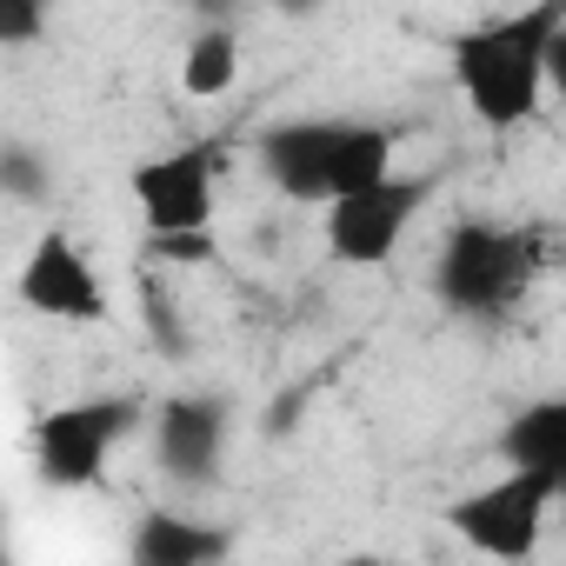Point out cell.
Returning <instances> with one entry per match:
<instances>
[{
	"mask_svg": "<svg viewBox=\"0 0 566 566\" xmlns=\"http://www.w3.org/2000/svg\"><path fill=\"white\" fill-rule=\"evenodd\" d=\"M493 447H500L506 467H539V473L553 480V493L566 500V394L520 407V413L500 427Z\"/></svg>",
	"mask_w": 566,
	"mask_h": 566,
	"instance_id": "cell-10",
	"label": "cell"
},
{
	"mask_svg": "<svg viewBox=\"0 0 566 566\" xmlns=\"http://www.w3.org/2000/svg\"><path fill=\"white\" fill-rule=\"evenodd\" d=\"M21 307L28 314H48V321H74V327H101L107 321V287H101V273L94 260L81 253L74 233H41L28 266H21Z\"/></svg>",
	"mask_w": 566,
	"mask_h": 566,
	"instance_id": "cell-8",
	"label": "cell"
},
{
	"mask_svg": "<svg viewBox=\"0 0 566 566\" xmlns=\"http://www.w3.org/2000/svg\"><path fill=\"white\" fill-rule=\"evenodd\" d=\"M147 253L167 260H213V233L207 227H180V233H147Z\"/></svg>",
	"mask_w": 566,
	"mask_h": 566,
	"instance_id": "cell-17",
	"label": "cell"
},
{
	"mask_svg": "<svg viewBox=\"0 0 566 566\" xmlns=\"http://www.w3.org/2000/svg\"><path fill=\"white\" fill-rule=\"evenodd\" d=\"M140 400L127 394H101V400H67L54 413L34 420V473L61 493H81L107 473V453L120 447V433L134 427Z\"/></svg>",
	"mask_w": 566,
	"mask_h": 566,
	"instance_id": "cell-3",
	"label": "cell"
},
{
	"mask_svg": "<svg viewBox=\"0 0 566 566\" xmlns=\"http://www.w3.org/2000/svg\"><path fill=\"white\" fill-rule=\"evenodd\" d=\"M140 327H147V340L160 347V360H187L193 354V334H187V321H180V301H174V287L147 266L140 273Z\"/></svg>",
	"mask_w": 566,
	"mask_h": 566,
	"instance_id": "cell-14",
	"label": "cell"
},
{
	"mask_svg": "<svg viewBox=\"0 0 566 566\" xmlns=\"http://www.w3.org/2000/svg\"><path fill=\"white\" fill-rule=\"evenodd\" d=\"M227 433H233V407L220 394H174L154 407V460L174 486H213L220 460H227Z\"/></svg>",
	"mask_w": 566,
	"mask_h": 566,
	"instance_id": "cell-7",
	"label": "cell"
},
{
	"mask_svg": "<svg viewBox=\"0 0 566 566\" xmlns=\"http://www.w3.org/2000/svg\"><path fill=\"white\" fill-rule=\"evenodd\" d=\"M220 140H180L127 174V193L147 220V233H180V227H213L220 200Z\"/></svg>",
	"mask_w": 566,
	"mask_h": 566,
	"instance_id": "cell-6",
	"label": "cell"
},
{
	"mask_svg": "<svg viewBox=\"0 0 566 566\" xmlns=\"http://www.w3.org/2000/svg\"><path fill=\"white\" fill-rule=\"evenodd\" d=\"M433 174H387L374 187H354L340 200H327V253L340 266H380L400 253L407 227L420 220V207L433 200Z\"/></svg>",
	"mask_w": 566,
	"mask_h": 566,
	"instance_id": "cell-4",
	"label": "cell"
},
{
	"mask_svg": "<svg viewBox=\"0 0 566 566\" xmlns=\"http://www.w3.org/2000/svg\"><path fill=\"white\" fill-rule=\"evenodd\" d=\"M546 94L566 107V28L553 34V54H546Z\"/></svg>",
	"mask_w": 566,
	"mask_h": 566,
	"instance_id": "cell-19",
	"label": "cell"
},
{
	"mask_svg": "<svg viewBox=\"0 0 566 566\" xmlns=\"http://www.w3.org/2000/svg\"><path fill=\"white\" fill-rule=\"evenodd\" d=\"M0 187H8L14 207H41L54 193V174H48V160L28 140H8V147H0Z\"/></svg>",
	"mask_w": 566,
	"mask_h": 566,
	"instance_id": "cell-15",
	"label": "cell"
},
{
	"mask_svg": "<svg viewBox=\"0 0 566 566\" xmlns=\"http://www.w3.org/2000/svg\"><path fill=\"white\" fill-rule=\"evenodd\" d=\"M340 134L347 120H321V114H301V120H273L253 154H260V174L273 180V193H287L294 207H327L334 200V160H340Z\"/></svg>",
	"mask_w": 566,
	"mask_h": 566,
	"instance_id": "cell-9",
	"label": "cell"
},
{
	"mask_svg": "<svg viewBox=\"0 0 566 566\" xmlns=\"http://www.w3.org/2000/svg\"><path fill=\"white\" fill-rule=\"evenodd\" d=\"M227 546H233V533L200 526V520H180V513H140L134 533H127V559L134 566H207Z\"/></svg>",
	"mask_w": 566,
	"mask_h": 566,
	"instance_id": "cell-11",
	"label": "cell"
},
{
	"mask_svg": "<svg viewBox=\"0 0 566 566\" xmlns=\"http://www.w3.org/2000/svg\"><path fill=\"white\" fill-rule=\"evenodd\" d=\"M394 174V127L380 120H347L340 134V160H334V200L354 193V187H374Z\"/></svg>",
	"mask_w": 566,
	"mask_h": 566,
	"instance_id": "cell-13",
	"label": "cell"
},
{
	"mask_svg": "<svg viewBox=\"0 0 566 566\" xmlns=\"http://www.w3.org/2000/svg\"><path fill=\"white\" fill-rule=\"evenodd\" d=\"M566 28V0H526V8L500 14V21H480V28H460L447 34V67H453V87L467 101V114L493 134H513L533 120L539 94H546V54H553V34Z\"/></svg>",
	"mask_w": 566,
	"mask_h": 566,
	"instance_id": "cell-1",
	"label": "cell"
},
{
	"mask_svg": "<svg viewBox=\"0 0 566 566\" xmlns=\"http://www.w3.org/2000/svg\"><path fill=\"white\" fill-rule=\"evenodd\" d=\"M187 8L200 14V28H233V21L253 8V0H187Z\"/></svg>",
	"mask_w": 566,
	"mask_h": 566,
	"instance_id": "cell-18",
	"label": "cell"
},
{
	"mask_svg": "<svg viewBox=\"0 0 566 566\" xmlns=\"http://www.w3.org/2000/svg\"><path fill=\"white\" fill-rule=\"evenodd\" d=\"M266 8H273V14H287V21H307V14L327 8V0H266Z\"/></svg>",
	"mask_w": 566,
	"mask_h": 566,
	"instance_id": "cell-20",
	"label": "cell"
},
{
	"mask_svg": "<svg viewBox=\"0 0 566 566\" xmlns=\"http://www.w3.org/2000/svg\"><path fill=\"white\" fill-rule=\"evenodd\" d=\"M233 81H240V34H233V28H200V34L187 41L180 87H187L193 101H220Z\"/></svg>",
	"mask_w": 566,
	"mask_h": 566,
	"instance_id": "cell-12",
	"label": "cell"
},
{
	"mask_svg": "<svg viewBox=\"0 0 566 566\" xmlns=\"http://www.w3.org/2000/svg\"><path fill=\"white\" fill-rule=\"evenodd\" d=\"M54 0H0V48H34L48 34Z\"/></svg>",
	"mask_w": 566,
	"mask_h": 566,
	"instance_id": "cell-16",
	"label": "cell"
},
{
	"mask_svg": "<svg viewBox=\"0 0 566 566\" xmlns=\"http://www.w3.org/2000/svg\"><path fill=\"white\" fill-rule=\"evenodd\" d=\"M553 480L539 467H506L493 486H473L447 506V526L473 546V553H493V559H526L539 546V526H546V506H553Z\"/></svg>",
	"mask_w": 566,
	"mask_h": 566,
	"instance_id": "cell-5",
	"label": "cell"
},
{
	"mask_svg": "<svg viewBox=\"0 0 566 566\" xmlns=\"http://www.w3.org/2000/svg\"><path fill=\"white\" fill-rule=\"evenodd\" d=\"M546 266V240L533 227H506V220H453L440 233L433 253V301L467 321V327H506L526 301H533V280Z\"/></svg>",
	"mask_w": 566,
	"mask_h": 566,
	"instance_id": "cell-2",
	"label": "cell"
}]
</instances>
